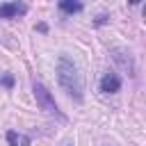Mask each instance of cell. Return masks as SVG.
<instances>
[{
	"label": "cell",
	"mask_w": 146,
	"mask_h": 146,
	"mask_svg": "<svg viewBox=\"0 0 146 146\" xmlns=\"http://www.w3.org/2000/svg\"><path fill=\"white\" fill-rule=\"evenodd\" d=\"M32 91H34V98H36V105L46 112V114H52V116H59L62 119V112H59V107H57V103H55V98H52V94L41 84V82H32Z\"/></svg>",
	"instance_id": "cell-2"
},
{
	"label": "cell",
	"mask_w": 146,
	"mask_h": 146,
	"mask_svg": "<svg viewBox=\"0 0 146 146\" xmlns=\"http://www.w3.org/2000/svg\"><path fill=\"white\" fill-rule=\"evenodd\" d=\"M121 89V78L116 75V73H105L103 78H100V91H105V94H116Z\"/></svg>",
	"instance_id": "cell-5"
},
{
	"label": "cell",
	"mask_w": 146,
	"mask_h": 146,
	"mask_svg": "<svg viewBox=\"0 0 146 146\" xmlns=\"http://www.w3.org/2000/svg\"><path fill=\"white\" fill-rule=\"evenodd\" d=\"M128 2H130V5H139L141 0H128Z\"/></svg>",
	"instance_id": "cell-8"
},
{
	"label": "cell",
	"mask_w": 146,
	"mask_h": 146,
	"mask_svg": "<svg viewBox=\"0 0 146 146\" xmlns=\"http://www.w3.org/2000/svg\"><path fill=\"white\" fill-rule=\"evenodd\" d=\"M112 57H114V62H116L128 75H135V62H132V55H130L128 50H123V48H114V50H112Z\"/></svg>",
	"instance_id": "cell-3"
},
{
	"label": "cell",
	"mask_w": 146,
	"mask_h": 146,
	"mask_svg": "<svg viewBox=\"0 0 146 146\" xmlns=\"http://www.w3.org/2000/svg\"><path fill=\"white\" fill-rule=\"evenodd\" d=\"M27 11V7L23 2H5L0 5V18H18Z\"/></svg>",
	"instance_id": "cell-4"
},
{
	"label": "cell",
	"mask_w": 146,
	"mask_h": 146,
	"mask_svg": "<svg viewBox=\"0 0 146 146\" xmlns=\"http://www.w3.org/2000/svg\"><path fill=\"white\" fill-rule=\"evenodd\" d=\"M57 82L73 100H82V96H84V78H82L80 68L75 66V62L71 57H66V55H62L57 59Z\"/></svg>",
	"instance_id": "cell-1"
},
{
	"label": "cell",
	"mask_w": 146,
	"mask_h": 146,
	"mask_svg": "<svg viewBox=\"0 0 146 146\" xmlns=\"http://www.w3.org/2000/svg\"><path fill=\"white\" fill-rule=\"evenodd\" d=\"M59 9L64 14H78L82 9V2L80 0H59Z\"/></svg>",
	"instance_id": "cell-6"
},
{
	"label": "cell",
	"mask_w": 146,
	"mask_h": 146,
	"mask_svg": "<svg viewBox=\"0 0 146 146\" xmlns=\"http://www.w3.org/2000/svg\"><path fill=\"white\" fill-rule=\"evenodd\" d=\"M7 139H9V144L11 146H30V137H25V135H18V132H7Z\"/></svg>",
	"instance_id": "cell-7"
}]
</instances>
